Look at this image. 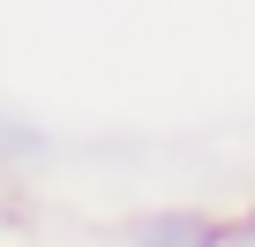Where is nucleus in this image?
Listing matches in <instances>:
<instances>
[{"label":"nucleus","instance_id":"nucleus-1","mask_svg":"<svg viewBox=\"0 0 255 247\" xmlns=\"http://www.w3.org/2000/svg\"><path fill=\"white\" fill-rule=\"evenodd\" d=\"M120 232H128V247H233V225H225L218 210H195V202L135 210Z\"/></svg>","mask_w":255,"mask_h":247}]
</instances>
